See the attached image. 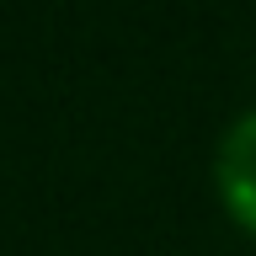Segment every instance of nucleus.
<instances>
[{
  "instance_id": "1",
  "label": "nucleus",
  "mask_w": 256,
  "mask_h": 256,
  "mask_svg": "<svg viewBox=\"0 0 256 256\" xmlns=\"http://www.w3.org/2000/svg\"><path fill=\"white\" fill-rule=\"evenodd\" d=\"M214 182H219L224 214L256 235V107L240 112L235 123L224 128L219 150H214Z\"/></svg>"
}]
</instances>
